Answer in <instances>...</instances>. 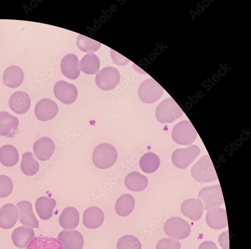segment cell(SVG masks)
<instances>
[{
    "label": "cell",
    "instance_id": "obj_1",
    "mask_svg": "<svg viewBox=\"0 0 251 249\" xmlns=\"http://www.w3.org/2000/svg\"><path fill=\"white\" fill-rule=\"evenodd\" d=\"M92 158L97 168L100 170L108 169L117 161L118 153L112 145L101 143L95 149Z\"/></svg>",
    "mask_w": 251,
    "mask_h": 249
},
{
    "label": "cell",
    "instance_id": "obj_2",
    "mask_svg": "<svg viewBox=\"0 0 251 249\" xmlns=\"http://www.w3.org/2000/svg\"><path fill=\"white\" fill-rule=\"evenodd\" d=\"M193 177L202 183L212 182L218 179V176L210 156H203L194 166L191 171Z\"/></svg>",
    "mask_w": 251,
    "mask_h": 249
},
{
    "label": "cell",
    "instance_id": "obj_3",
    "mask_svg": "<svg viewBox=\"0 0 251 249\" xmlns=\"http://www.w3.org/2000/svg\"><path fill=\"white\" fill-rule=\"evenodd\" d=\"M183 114L181 108L172 98H167L161 102L155 112L157 120L161 123H172Z\"/></svg>",
    "mask_w": 251,
    "mask_h": 249
},
{
    "label": "cell",
    "instance_id": "obj_4",
    "mask_svg": "<svg viewBox=\"0 0 251 249\" xmlns=\"http://www.w3.org/2000/svg\"><path fill=\"white\" fill-rule=\"evenodd\" d=\"M164 230L170 238L181 240L189 237L191 227L189 223L179 217H174L166 222Z\"/></svg>",
    "mask_w": 251,
    "mask_h": 249
},
{
    "label": "cell",
    "instance_id": "obj_5",
    "mask_svg": "<svg viewBox=\"0 0 251 249\" xmlns=\"http://www.w3.org/2000/svg\"><path fill=\"white\" fill-rule=\"evenodd\" d=\"M197 132L190 121H183L175 126L172 132L174 141L181 145H192L197 137Z\"/></svg>",
    "mask_w": 251,
    "mask_h": 249
},
{
    "label": "cell",
    "instance_id": "obj_6",
    "mask_svg": "<svg viewBox=\"0 0 251 249\" xmlns=\"http://www.w3.org/2000/svg\"><path fill=\"white\" fill-rule=\"evenodd\" d=\"M199 198L203 202L206 211L217 208L224 202L222 191L219 185L205 187L200 192Z\"/></svg>",
    "mask_w": 251,
    "mask_h": 249
},
{
    "label": "cell",
    "instance_id": "obj_7",
    "mask_svg": "<svg viewBox=\"0 0 251 249\" xmlns=\"http://www.w3.org/2000/svg\"><path fill=\"white\" fill-rule=\"evenodd\" d=\"M163 88L153 78L144 81L138 90L140 99L144 102L152 103L157 101L162 96Z\"/></svg>",
    "mask_w": 251,
    "mask_h": 249
},
{
    "label": "cell",
    "instance_id": "obj_8",
    "mask_svg": "<svg viewBox=\"0 0 251 249\" xmlns=\"http://www.w3.org/2000/svg\"><path fill=\"white\" fill-rule=\"evenodd\" d=\"M120 74L114 67L103 68L96 74L95 81L97 86L103 91H110L119 84Z\"/></svg>",
    "mask_w": 251,
    "mask_h": 249
},
{
    "label": "cell",
    "instance_id": "obj_9",
    "mask_svg": "<svg viewBox=\"0 0 251 249\" xmlns=\"http://www.w3.org/2000/svg\"><path fill=\"white\" fill-rule=\"evenodd\" d=\"M201 150L197 145H191L184 149H178L172 155V161L176 167L185 169L190 165L200 154Z\"/></svg>",
    "mask_w": 251,
    "mask_h": 249
},
{
    "label": "cell",
    "instance_id": "obj_10",
    "mask_svg": "<svg viewBox=\"0 0 251 249\" xmlns=\"http://www.w3.org/2000/svg\"><path fill=\"white\" fill-rule=\"evenodd\" d=\"M55 97L61 102L70 105L77 99L78 91L76 87L64 80L57 81L54 87Z\"/></svg>",
    "mask_w": 251,
    "mask_h": 249
},
{
    "label": "cell",
    "instance_id": "obj_11",
    "mask_svg": "<svg viewBox=\"0 0 251 249\" xmlns=\"http://www.w3.org/2000/svg\"><path fill=\"white\" fill-rule=\"evenodd\" d=\"M58 110V106L54 101L49 99H43L37 103L34 113L39 121L46 122L54 118Z\"/></svg>",
    "mask_w": 251,
    "mask_h": 249
},
{
    "label": "cell",
    "instance_id": "obj_12",
    "mask_svg": "<svg viewBox=\"0 0 251 249\" xmlns=\"http://www.w3.org/2000/svg\"><path fill=\"white\" fill-rule=\"evenodd\" d=\"M64 249H82L84 239L81 234L75 230H64L57 237Z\"/></svg>",
    "mask_w": 251,
    "mask_h": 249
},
{
    "label": "cell",
    "instance_id": "obj_13",
    "mask_svg": "<svg viewBox=\"0 0 251 249\" xmlns=\"http://www.w3.org/2000/svg\"><path fill=\"white\" fill-rule=\"evenodd\" d=\"M53 141L47 137H41L37 140L33 145V151L37 159L45 161L50 159L55 150Z\"/></svg>",
    "mask_w": 251,
    "mask_h": 249
},
{
    "label": "cell",
    "instance_id": "obj_14",
    "mask_svg": "<svg viewBox=\"0 0 251 249\" xmlns=\"http://www.w3.org/2000/svg\"><path fill=\"white\" fill-rule=\"evenodd\" d=\"M17 205L19 210V222L31 229H39V222L34 214L31 203L27 200H23L18 202Z\"/></svg>",
    "mask_w": 251,
    "mask_h": 249
},
{
    "label": "cell",
    "instance_id": "obj_15",
    "mask_svg": "<svg viewBox=\"0 0 251 249\" xmlns=\"http://www.w3.org/2000/svg\"><path fill=\"white\" fill-rule=\"evenodd\" d=\"M9 105L11 110L17 114L27 112L31 106V99L29 95L23 91L13 93L9 100Z\"/></svg>",
    "mask_w": 251,
    "mask_h": 249
},
{
    "label": "cell",
    "instance_id": "obj_16",
    "mask_svg": "<svg viewBox=\"0 0 251 249\" xmlns=\"http://www.w3.org/2000/svg\"><path fill=\"white\" fill-rule=\"evenodd\" d=\"M19 122L8 112H0V136L13 138L18 132Z\"/></svg>",
    "mask_w": 251,
    "mask_h": 249
},
{
    "label": "cell",
    "instance_id": "obj_17",
    "mask_svg": "<svg viewBox=\"0 0 251 249\" xmlns=\"http://www.w3.org/2000/svg\"><path fill=\"white\" fill-rule=\"evenodd\" d=\"M180 209L183 215L192 221H197L202 216L204 206L200 199H190L183 202Z\"/></svg>",
    "mask_w": 251,
    "mask_h": 249
},
{
    "label": "cell",
    "instance_id": "obj_18",
    "mask_svg": "<svg viewBox=\"0 0 251 249\" xmlns=\"http://www.w3.org/2000/svg\"><path fill=\"white\" fill-rule=\"evenodd\" d=\"M60 67L62 74L70 79H75L80 75L79 61L75 54L66 55L61 61Z\"/></svg>",
    "mask_w": 251,
    "mask_h": 249
},
{
    "label": "cell",
    "instance_id": "obj_19",
    "mask_svg": "<svg viewBox=\"0 0 251 249\" xmlns=\"http://www.w3.org/2000/svg\"><path fill=\"white\" fill-rule=\"evenodd\" d=\"M18 218V209L12 203H7L0 209V227L2 229H11L16 224Z\"/></svg>",
    "mask_w": 251,
    "mask_h": 249
},
{
    "label": "cell",
    "instance_id": "obj_20",
    "mask_svg": "<svg viewBox=\"0 0 251 249\" xmlns=\"http://www.w3.org/2000/svg\"><path fill=\"white\" fill-rule=\"evenodd\" d=\"M206 222L213 229L220 230L224 229L228 224L226 210L219 207L207 211Z\"/></svg>",
    "mask_w": 251,
    "mask_h": 249
},
{
    "label": "cell",
    "instance_id": "obj_21",
    "mask_svg": "<svg viewBox=\"0 0 251 249\" xmlns=\"http://www.w3.org/2000/svg\"><path fill=\"white\" fill-rule=\"evenodd\" d=\"M25 75L23 69L17 66L7 68L3 75V81L5 86L11 89H15L23 84Z\"/></svg>",
    "mask_w": 251,
    "mask_h": 249
},
{
    "label": "cell",
    "instance_id": "obj_22",
    "mask_svg": "<svg viewBox=\"0 0 251 249\" xmlns=\"http://www.w3.org/2000/svg\"><path fill=\"white\" fill-rule=\"evenodd\" d=\"M104 220L102 211L96 206L89 207L83 214V224L90 229H96L100 227Z\"/></svg>",
    "mask_w": 251,
    "mask_h": 249
},
{
    "label": "cell",
    "instance_id": "obj_23",
    "mask_svg": "<svg viewBox=\"0 0 251 249\" xmlns=\"http://www.w3.org/2000/svg\"><path fill=\"white\" fill-rule=\"evenodd\" d=\"M35 233L31 228L25 226L18 227L12 234L13 244L20 249L26 247L35 238Z\"/></svg>",
    "mask_w": 251,
    "mask_h": 249
},
{
    "label": "cell",
    "instance_id": "obj_24",
    "mask_svg": "<svg viewBox=\"0 0 251 249\" xmlns=\"http://www.w3.org/2000/svg\"><path fill=\"white\" fill-rule=\"evenodd\" d=\"M56 206V201L54 199L41 197L36 201L35 209L41 220H48L52 217Z\"/></svg>",
    "mask_w": 251,
    "mask_h": 249
},
{
    "label": "cell",
    "instance_id": "obj_25",
    "mask_svg": "<svg viewBox=\"0 0 251 249\" xmlns=\"http://www.w3.org/2000/svg\"><path fill=\"white\" fill-rule=\"evenodd\" d=\"M79 222V214L74 207H66L63 210L59 218V223L63 229L74 230Z\"/></svg>",
    "mask_w": 251,
    "mask_h": 249
},
{
    "label": "cell",
    "instance_id": "obj_26",
    "mask_svg": "<svg viewBox=\"0 0 251 249\" xmlns=\"http://www.w3.org/2000/svg\"><path fill=\"white\" fill-rule=\"evenodd\" d=\"M126 187L133 192H141L147 188L149 180L146 176L138 172H132L129 174L125 180Z\"/></svg>",
    "mask_w": 251,
    "mask_h": 249
},
{
    "label": "cell",
    "instance_id": "obj_27",
    "mask_svg": "<svg viewBox=\"0 0 251 249\" xmlns=\"http://www.w3.org/2000/svg\"><path fill=\"white\" fill-rule=\"evenodd\" d=\"M26 249H64L60 242L55 238L39 236L34 238Z\"/></svg>",
    "mask_w": 251,
    "mask_h": 249
},
{
    "label": "cell",
    "instance_id": "obj_28",
    "mask_svg": "<svg viewBox=\"0 0 251 249\" xmlns=\"http://www.w3.org/2000/svg\"><path fill=\"white\" fill-rule=\"evenodd\" d=\"M80 71L87 75H96L100 69V61L94 53H87L79 62Z\"/></svg>",
    "mask_w": 251,
    "mask_h": 249
},
{
    "label": "cell",
    "instance_id": "obj_29",
    "mask_svg": "<svg viewBox=\"0 0 251 249\" xmlns=\"http://www.w3.org/2000/svg\"><path fill=\"white\" fill-rule=\"evenodd\" d=\"M135 205L133 197L129 194L121 196L115 204V211L120 216L124 217L129 216L133 212Z\"/></svg>",
    "mask_w": 251,
    "mask_h": 249
},
{
    "label": "cell",
    "instance_id": "obj_30",
    "mask_svg": "<svg viewBox=\"0 0 251 249\" xmlns=\"http://www.w3.org/2000/svg\"><path fill=\"white\" fill-rule=\"evenodd\" d=\"M19 155L17 149L11 145L0 148V162L6 167H14L18 162Z\"/></svg>",
    "mask_w": 251,
    "mask_h": 249
},
{
    "label": "cell",
    "instance_id": "obj_31",
    "mask_svg": "<svg viewBox=\"0 0 251 249\" xmlns=\"http://www.w3.org/2000/svg\"><path fill=\"white\" fill-rule=\"evenodd\" d=\"M159 157L152 152L145 154L140 160V167L146 174H152L155 172L160 166Z\"/></svg>",
    "mask_w": 251,
    "mask_h": 249
},
{
    "label": "cell",
    "instance_id": "obj_32",
    "mask_svg": "<svg viewBox=\"0 0 251 249\" xmlns=\"http://www.w3.org/2000/svg\"><path fill=\"white\" fill-rule=\"evenodd\" d=\"M20 168L23 173L27 176L36 174L39 170V165L32 152H27L23 155Z\"/></svg>",
    "mask_w": 251,
    "mask_h": 249
},
{
    "label": "cell",
    "instance_id": "obj_33",
    "mask_svg": "<svg viewBox=\"0 0 251 249\" xmlns=\"http://www.w3.org/2000/svg\"><path fill=\"white\" fill-rule=\"evenodd\" d=\"M101 44L98 41L82 35L77 38L76 46L82 52L93 53L98 51Z\"/></svg>",
    "mask_w": 251,
    "mask_h": 249
},
{
    "label": "cell",
    "instance_id": "obj_34",
    "mask_svg": "<svg viewBox=\"0 0 251 249\" xmlns=\"http://www.w3.org/2000/svg\"><path fill=\"white\" fill-rule=\"evenodd\" d=\"M142 246L137 238L132 235L121 237L117 244V249H141Z\"/></svg>",
    "mask_w": 251,
    "mask_h": 249
},
{
    "label": "cell",
    "instance_id": "obj_35",
    "mask_svg": "<svg viewBox=\"0 0 251 249\" xmlns=\"http://www.w3.org/2000/svg\"><path fill=\"white\" fill-rule=\"evenodd\" d=\"M13 190V183L11 179L5 175H0V198L9 196Z\"/></svg>",
    "mask_w": 251,
    "mask_h": 249
},
{
    "label": "cell",
    "instance_id": "obj_36",
    "mask_svg": "<svg viewBox=\"0 0 251 249\" xmlns=\"http://www.w3.org/2000/svg\"><path fill=\"white\" fill-rule=\"evenodd\" d=\"M181 244L176 239L165 238L159 241L156 249H180Z\"/></svg>",
    "mask_w": 251,
    "mask_h": 249
},
{
    "label": "cell",
    "instance_id": "obj_37",
    "mask_svg": "<svg viewBox=\"0 0 251 249\" xmlns=\"http://www.w3.org/2000/svg\"><path fill=\"white\" fill-rule=\"evenodd\" d=\"M111 55L114 63L118 66H125L130 62V60L128 58L113 50H111Z\"/></svg>",
    "mask_w": 251,
    "mask_h": 249
},
{
    "label": "cell",
    "instance_id": "obj_38",
    "mask_svg": "<svg viewBox=\"0 0 251 249\" xmlns=\"http://www.w3.org/2000/svg\"><path fill=\"white\" fill-rule=\"evenodd\" d=\"M219 242L223 249H229V233L223 232L219 238Z\"/></svg>",
    "mask_w": 251,
    "mask_h": 249
},
{
    "label": "cell",
    "instance_id": "obj_39",
    "mask_svg": "<svg viewBox=\"0 0 251 249\" xmlns=\"http://www.w3.org/2000/svg\"><path fill=\"white\" fill-rule=\"evenodd\" d=\"M199 249H219L215 243L212 241H205L201 244Z\"/></svg>",
    "mask_w": 251,
    "mask_h": 249
}]
</instances>
